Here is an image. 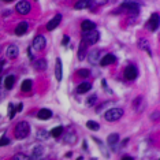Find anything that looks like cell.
<instances>
[{
    "instance_id": "1",
    "label": "cell",
    "mask_w": 160,
    "mask_h": 160,
    "mask_svg": "<svg viewBox=\"0 0 160 160\" xmlns=\"http://www.w3.org/2000/svg\"><path fill=\"white\" fill-rule=\"evenodd\" d=\"M29 132H30V127H29L28 122H19L14 129V133H15V137L18 140H23L29 136Z\"/></svg>"
},
{
    "instance_id": "2",
    "label": "cell",
    "mask_w": 160,
    "mask_h": 160,
    "mask_svg": "<svg viewBox=\"0 0 160 160\" xmlns=\"http://www.w3.org/2000/svg\"><path fill=\"white\" fill-rule=\"evenodd\" d=\"M123 116V110L122 108H111V110L105 111V121L108 122H115V121H119Z\"/></svg>"
},
{
    "instance_id": "3",
    "label": "cell",
    "mask_w": 160,
    "mask_h": 160,
    "mask_svg": "<svg viewBox=\"0 0 160 160\" xmlns=\"http://www.w3.org/2000/svg\"><path fill=\"white\" fill-rule=\"evenodd\" d=\"M99 40H100V33L96 30H93V32H88V33L83 36L82 41L88 45H93V44H96Z\"/></svg>"
},
{
    "instance_id": "4",
    "label": "cell",
    "mask_w": 160,
    "mask_h": 160,
    "mask_svg": "<svg viewBox=\"0 0 160 160\" xmlns=\"http://www.w3.org/2000/svg\"><path fill=\"white\" fill-rule=\"evenodd\" d=\"M17 11L19 12V14H22V15H26V14H29V11H30V8H32V6H30V3L26 2V0H22V2H18L17 3Z\"/></svg>"
},
{
    "instance_id": "5",
    "label": "cell",
    "mask_w": 160,
    "mask_h": 160,
    "mask_svg": "<svg viewBox=\"0 0 160 160\" xmlns=\"http://www.w3.org/2000/svg\"><path fill=\"white\" fill-rule=\"evenodd\" d=\"M122 8H126L130 14L133 12L134 15H137L138 10H140V6H138L137 2H123L122 3Z\"/></svg>"
},
{
    "instance_id": "6",
    "label": "cell",
    "mask_w": 160,
    "mask_h": 160,
    "mask_svg": "<svg viewBox=\"0 0 160 160\" xmlns=\"http://www.w3.org/2000/svg\"><path fill=\"white\" fill-rule=\"evenodd\" d=\"M158 28H159V15L158 14H152V17L147 22V29L149 32H155Z\"/></svg>"
},
{
    "instance_id": "7",
    "label": "cell",
    "mask_w": 160,
    "mask_h": 160,
    "mask_svg": "<svg viewBox=\"0 0 160 160\" xmlns=\"http://www.w3.org/2000/svg\"><path fill=\"white\" fill-rule=\"evenodd\" d=\"M138 75V71L136 66H133V64H130V66H127L125 68V78L129 79V81H133V79H136Z\"/></svg>"
},
{
    "instance_id": "8",
    "label": "cell",
    "mask_w": 160,
    "mask_h": 160,
    "mask_svg": "<svg viewBox=\"0 0 160 160\" xmlns=\"http://www.w3.org/2000/svg\"><path fill=\"white\" fill-rule=\"evenodd\" d=\"M33 48L36 51H41L45 48V37L44 36H36L33 40Z\"/></svg>"
},
{
    "instance_id": "9",
    "label": "cell",
    "mask_w": 160,
    "mask_h": 160,
    "mask_svg": "<svg viewBox=\"0 0 160 160\" xmlns=\"http://www.w3.org/2000/svg\"><path fill=\"white\" fill-rule=\"evenodd\" d=\"M60 21H62V14H56V15L47 23V30L51 32V30H53V29H56L58 25L60 23Z\"/></svg>"
},
{
    "instance_id": "10",
    "label": "cell",
    "mask_w": 160,
    "mask_h": 160,
    "mask_svg": "<svg viewBox=\"0 0 160 160\" xmlns=\"http://www.w3.org/2000/svg\"><path fill=\"white\" fill-rule=\"evenodd\" d=\"M115 60H116L115 55H112V53H107V55H105V56L101 58L100 64H101V66H110V64H112Z\"/></svg>"
},
{
    "instance_id": "11",
    "label": "cell",
    "mask_w": 160,
    "mask_h": 160,
    "mask_svg": "<svg viewBox=\"0 0 160 160\" xmlns=\"http://www.w3.org/2000/svg\"><path fill=\"white\" fill-rule=\"evenodd\" d=\"M81 28H82L83 32H86V33H88V32H93L94 29H96V23L92 22V21H88V19H86V21H82Z\"/></svg>"
},
{
    "instance_id": "12",
    "label": "cell",
    "mask_w": 160,
    "mask_h": 160,
    "mask_svg": "<svg viewBox=\"0 0 160 160\" xmlns=\"http://www.w3.org/2000/svg\"><path fill=\"white\" fill-rule=\"evenodd\" d=\"M29 160H42V147H36Z\"/></svg>"
},
{
    "instance_id": "13",
    "label": "cell",
    "mask_w": 160,
    "mask_h": 160,
    "mask_svg": "<svg viewBox=\"0 0 160 160\" xmlns=\"http://www.w3.org/2000/svg\"><path fill=\"white\" fill-rule=\"evenodd\" d=\"M28 28H29L28 22H21V23H18V26L15 28V34H17V36H23V34L28 32Z\"/></svg>"
},
{
    "instance_id": "14",
    "label": "cell",
    "mask_w": 160,
    "mask_h": 160,
    "mask_svg": "<svg viewBox=\"0 0 160 160\" xmlns=\"http://www.w3.org/2000/svg\"><path fill=\"white\" fill-rule=\"evenodd\" d=\"M90 89H92V83H89V82H82V83H79V85L77 86V93L82 94V93L89 92Z\"/></svg>"
},
{
    "instance_id": "15",
    "label": "cell",
    "mask_w": 160,
    "mask_h": 160,
    "mask_svg": "<svg viewBox=\"0 0 160 160\" xmlns=\"http://www.w3.org/2000/svg\"><path fill=\"white\" fill-rule=\"evenodd\" d=\"M133 107H134V110L136 111H141V110H144V97H141V96H138L134 99L133 101Z\"/></svg>"
},
{
    "instance_id": "16",
    "label": "cell",
    "mask_w": 160,
    "mask_h": 160,
    "mask_svg": "<svg viewBox=\"0 0 160 160\" xmlns=\"http://www.w3.org/2000/svg\"><path fill=\"white\" fill-rule=\"evenodd\" d=\"M99 56H100V51H99V49H93L92 52H90L89 55H88L89 63L96 64V63H97V60H99Z\"/></svg>"
},
{
    "instance_id": "17",
    "label": "cell",
    "mask_w": 160,
    "mask_h": 160,
    "mask_svg": "<svg viewBox=\"0 0 160 160\" xmlns=\"http://www.w3.org/2000/svg\"><path fill=\"white\" fill-rule=\"evenodd\" d=\"M92 4H93V2H90V0H81V2L75 3V8L77 10H85V8L92 7Z\"/></svg>"
},
{
    "instance_id": "18",
    "label": "cell",
    "mask_w": 160,
    "mask_h": 160,
    "mask_svg": "<svg viewBox=\"0 0 160 160\" xmlns=\"http://www.w3.org/2000/svg\"><path fill=\"white\" fill-rule=\"evenodd\" d=\"M38 119H42V121H45V119H49L51 116H52V112H51V110H48V108H42V110L38 111Z\"/></svg>"
},
{
    "instance_id": "19",
    "label": "cell",
    "mask_w": 160,
    "mask_h": 160,
    "mask_svg": "<svg viewBox=\"0 0 160 160\" xmlns=\"http://www.w3.org/2000/svg\"><path fill=\"white\" fill-rule=\"evenodd\" d=\"M17 56H18V47L10 45L8 48H7V58H10V59H15Z\"/></svg>"
},
{
    "instance_id": "20",
    "label": "cell",
    "mask_w": 160,
    "mask_h": 160,
    "mask_svg": "<svg viewBox=\"0 0 160 160\" xmlns=\"http://www.w3.org/2000/svg\"><path fill=\"white\" fill-rule=\"evenodd\" d=\"M55 77L58 81H62V62L58 58L56 59V66H55Z\"/></svg>"
},
{
    "instance_id": "21",
    "label": "cell",
    "mask_w": 160,
    "mask_h": 160,
    "mask_svg": "<svg viewBox=\"0 0 160 160\" xmlns=\"http://www.w3.org/2000/svg\"><path fill=\"white\" fill-rule=\"evenodd\" d=\"M107 142L110 147H114V145H116L119 142V134H116V133H112L108 136V140H107Z\"/></svg>"
},
{
    "instance_id": "22",
    "label": "cell",
    "mask_w": 160,
    "mask_h": 160,
    "mask_svg": "<svg viewBox=\"0 0 160 160\" xmlns=\"http://www.w3.org/2000/svg\"><path fill=\"white\" fill-rule=\"evenodd\" d=\"M15 83V75H7L6 79H4V86L6 89H11Z\"/></svg>"
},
{
    "instance_id": "23",
    "label": "cell",
    "mask_w": 160,
    "mask_h": 160,
    "mask_svg": "<svg viewBox=\"0 0 160 160\" xmlns=\"http://www.w3.org/2000/svg\"><path fill=\"white\" fill-rule=\"evenodd\" d=\"M85 58H86V47H85V42L81 41V44H79V49H78V59L83 60Z\"/></svg>"
},
{
    "instance_id": "24",
    "label": "cell",
    "mask_w": 160,
    "mask_h": 160,
    "mask_svg": "<svg viewBox=\"0 0 160 160\" xmlns=\"http://www.w3.org/2000/svg\"><path fill=\"white\" fill-rule=\"evenodd\" d=\"M138 45H140V48H142V49H145L147 52L149 53V55L152 56V51H151V48H149V44H148V41L147 40H144V38H141L140 41H138Z\"/></svg>"
},
{
    "instance_id": "25",
    "label": "cell",
    "mask_w": 160,
    "mask_h": 160,
    "mask_svg": "<svg viewBox=\"0 0 160 160\" xmlns=\"http://www.w3.org/2000/svg\"><path fill=\"white\" fill-rule=\"evenodd\" d=\"M32 86H33V82H32V79H25L22 82V86H21V89L23 90V92H29V90H32Z\"/></svg>"
},
{
    "instance_id": "26",
    "label": "cell",
    "mask_w": 160,
    "mask_h": 160,
    "mask_svg": "<svg viewBox=\"0 0 160 160\" xmlns=\"http://www.w3.org/2000/svg\"><path fill=\"white\" fill-rule=\"evenodd\" d=\"M62 133H63V127H62V126H58V127H53V129L51 130V132H49V136L58 138Z\"/></svg>"
},
{
    "instance_id": "27",
    "label": "cell",
    "mask_w": 160,
    "mask_h": 160,
    "mask_svg": "<svg viewBox=\"0 0 160 160\" xmlns=\"http://www.w3.org/2000/svg\"><path fill=\"white\" fill-rule=\"evenodd\" d=\"M34 67L37 68V70H45V68H47V60L38 59V60L34 63Z\"/></svg>"
},
{
    "instance_id": "28",
    "label": "cell",
    "mask_w": 160,
    "mask_h": 160,
    "mask_svg": "<svg viewBox=\"0 0 160 160\" xmlns=\"http://www.w3.org/2000/svg\"><path fill=\"white\" fill-rule=\"evenodd\" d=\"M86 126H88L90 130H93V132H97V130L100 129V125L97 122H94V121H88L86 122Z\"/></svg>"
},
{
    "instance_id": "29",
    "label": "cell",
    "mask_w": 160,
    "mask_h": 160,
    "mask_svg": "<svg viewBox=\"0 0 160 160\" xmlns=\"http://www.w3.org/2000/svg\"><path fill=\"white\" fill-rule=\"evenodd\" d=\"M89 74H90V71L88 70V68H79V70L77 71V75L78 77H81V78L89 77Z\"/></svg>"
},
{
    "instance_id": "30",
    "label": "cell",
    "mask_w": 160,
    "mask_h": 160,
    "mask_svg": "<svg viewBox=\"0 0 160 160\" xmlns=\"http://www.w3.org/2000/svg\"><path fill=\"white\" fill-rule=\"evenodd\" d=\"M48 137H49V133L47 130H38V134H37L38 140H47Z\"/></svg>"
},
{
    "instance_id": "31",
    "label": "cell",
    "mask_w": 160,
    "mask_h": 160,
    "mask_svg": "<svg viewBox=\"0 0 160 160\" xmlns=\"http://www.w3.org/2000/svg\"><path fill=\"white\" fill-rule=\"evenodd\" d=\"M64 141H66V142H75V141H77V136H75L74 133H68L67 136H66V138H64Z\"/></svg>"
},
{
    "instance_id": "32",
    "label": "cell",
    "mask_w": 160,
    "mask_h": 160,
    "mask_svg": "<svg viewBox=\"0 0 160 160\" xmlns=\"http://www.w3.org/2000/svg\"><path fill=\"white\" fill-rule=\"evenodd\" d=\"M15 107H14V104H10L8 105V118L10 119H12L14 116H15Z\"/></svg>"
},
{
    "instance_id": "33",
    "label": "cell",
    "mask_w": 160,
    "mask_h": 160,
    "mask_svg": "<svg viewBox=\"0 0 160 160\" xmlns=\"http://www.w3.org/2000/svg\"><path fill=\"white\" fill-rule=\"evenodd\" d=\"M6 145H10V140L6 136H3L0 138V147H6Z\"/></svg>"
},
{
    "instance_id": "34",
    "label": "cell",
    "mask_w": 160,
    "mask_h": 160,
    "mask_svg": "<svg viewBox=\"0 0 160 160\" xmlns=\"http://www.w3.org/2000/svg\"><path fill=\"white\" fill-rule=\"evenodd\" d=\"M96 100H97V96H90L88 100H86V105H93L94 103H96Z\"/></svg>"
},
{
    "instance_id": "35",
    "label": "cell",
    "mask_w": 160,
    "mask_h": 160,
    "mask_svg": "<svg viewBox=\"0 0 160 160\" xmlns=\"http://www.w3.org/2000/svg\"><path fill=\"white\" fill-rule=\"evenodd\" d=\"M15 160H28V158H26L25 155L19 153V155H17V156H15Z\"/></svg>"
},
{
    "instance_id": "36",
    "label": "cell",
    "mask_w": 160,
    "mask_h": 160,
    "mask_svg": "<svg viewBox=\"0 0 160 160\" xmlns=\"http://www.w3.org/2000/svg\"><path fill=\"white\" fill-rule=\"evenodd\" d=\"M68 40H70V38H68V37H67V36H66V37H64L63 40H62V45H66V44H67V42H68Z\"/></svg>"
},
{
    "instance_id": "37",
    "label": "cell",
    "mask_w": 160,
    "mask_h": 160,
    "mask_svg": "<svg viewBox=\"0 0 160 160\" xmlns=\"http://www.w3.org/2000/svg\"><path fill=\"white\" fill-rule=\"evenodd\" d=\"M22 108H23V105H22V103H21V104L17 107V110H15V111H17V112H21V111H22Z\"/></svg>"
},
{
    "instance_id": "38",
    "label": "cell",
    "mask_w": 160,
    "mask_h": 160,
    "mask_svg": "<svg viewBox=\"0 0 160 160\" xmlns=\"http://www.w3.org/2000/svg\"><path fill=\"white\" fill-rule=\"evenodd\" d=\"M28 53H29V58H30V59H33V58H34V56H33V53H32V49H30V48L28 49Z\"/></svg>"
},
{
    "instance_id": "39",
    "label": "cell",
    "mask_w": 160,
    "mask_h": 160,
    "mask_svg": "<svg viewBox=\"0 0 160 160\" xmlns=\"http://www.w3.org/2000/svg\"><path fill=\"white\" fill-rule=\"evenodd\" d=\"M122 160H133V158H132V156H123V158H122Z\"/></svg>"
},
{
    "instance_id": "40",
    "label": "cell",
    "mask_w": 160,
    "mask_h": 160,
    "mask_svg": "<svg viewBox=\"0 0 160 160\" xmlns=\"http://www.w3.org/2000/svg\"><path fill=\"white\" fill-rule=\"evenodd\" d=\"M3 66H4V60H0V72L3 71Z\"/></svg>"
}]
</instances>
